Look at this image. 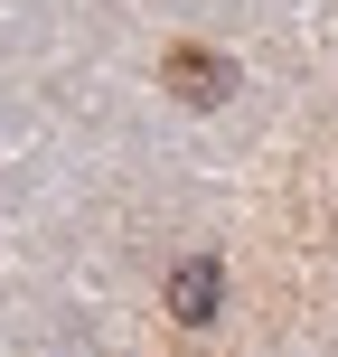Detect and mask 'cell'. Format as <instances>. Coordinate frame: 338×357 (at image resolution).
<instances>
[{"instance_id":"cell-1","label":"cell","mask_w":338,"mask_h":357,"mask_svg":"<svg viewBox=\"0 0 338 357\" xmlns=\"http://www.w3.org/2000/svg\"><path fill=\"white\" fill-rule=\"evenodd\" d=\"M216 301H226V273H216L207 254H188V264L169 273V310H178L188 329H207V320H216Z\"/></svg>"},{"instance_id":"cell-2","label":"cell","mask_w":338,"mask_h":357,"mask_svg":"<svg viewBox=\"0 0 338 357\" xmlns=\"http://www.w3.org/2000/svg\"><path fill=\"white\" fill-rule=\"evenodd\" d=\"M169 85H178V104H216V94L235 85V66L207 56V47H169Z\"/></svg>"}]
</instances>
